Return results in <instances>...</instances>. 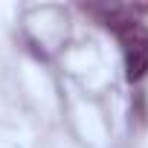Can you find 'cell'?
<instances>
[{"label": "cell", "mask_w": 148, "mask_h": 148, "mask_svg": "<svg viewBox=\"0 0 148 148\" xmlns=\"http://www.w3.org/2000/svg\"><path fill=\"white\" fill-rule=\"evenodd\" d=\"M108 29H113L119 38L128 82H142L148 76V26L125 9H113L108 15Z\"/></svg>", "instance_id": "6da1fadb"}]
</instances>
